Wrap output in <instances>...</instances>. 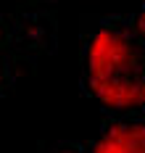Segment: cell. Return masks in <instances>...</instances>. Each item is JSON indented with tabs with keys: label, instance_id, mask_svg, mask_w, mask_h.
Masks as SVG:
<instances>
[{
	"label": "cell",
	"instance_id": "6da1fadb",
	"mask_svg": "<svg viewBox=\"0 0 145 153\" xmlns=\"http://www.w3.org/2000/svg\"><path fill=\"white\" fill-rule=\"evenodd\" d=\"M82 87L108 116L145 114V45L132 16H103L87 27Z\"/></svg>",
	"mask_w": 145,
	"mask_h": 153
},
{
	"label": "cell",
	"instance_id": "7a4b0ae2",
	"mask_svg": "<svg viewBox=\"0 0 145 153\" xmlns=\"http://www.w3.org/2000/svg\"><path fill=\"white\" fill-rule=\"evenodd\" d=\"M79 153H145V114L111 116L103 132Z\"/></svg>",
	"mask_w": 145,
	"mask_h": 153
},
{
	"label": "cell",
	"instance_id": "3957f363",
	"mask_svg": "<svg viewBox=\"0 0 145 153\" xmlns=\"http://www.w3.org/2000/svg\"><path fill=\"white\" fill-rule=\"evenodd\" d=\"M16 76H18V71H16V61H13L11 50L0 48V95L11 90V85H13Z\"/></svg>",
	"mask_w": 145,
	"mask_h": 153
},
{
	"label": "cell",
	"instance_id": "277c9868",
	"mask_svg": "<svg viewBox=\"0 0 145 153\" xmlns=\"http://www.w3.org/2000/svg\"><path fill=\"white\" fill-rule=\"evenodd\" d=\"M132 24H135V32H137V37L143 40V45H145V0H143V5L137 8V13L132 16Z\"/></svg>",
	"mask_w": 145,
	"mask_h": 153
},
{
	"label": "cell",
	"instance_id": "5b68a950",
	"mask_svg": "<svg viewBox=\"0 0 145 153\" xmlns=\"http://www.w3.org/2000/svg\"><path fill=\"white\" fill-rule=\"evenodd\" d=\"M11 42V19H0V48H8Z\"/></svg>",
	"mask_w": 145,
	"mask_h": 153
}]
</instances>
